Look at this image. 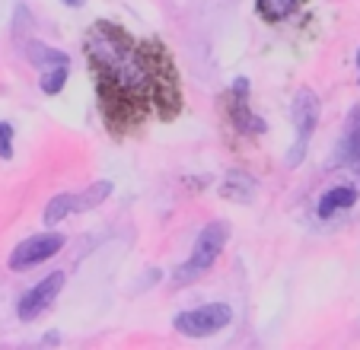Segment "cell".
<instances>
[{
  "instance_id": "6da1fadb",
  "label": "cell",
  "mask_w": 360,
  "mask_h": 350,
  "mask_svg": "<svg viewBox=\"0 0 360 350\" xmlns=\"http://www.w3.org/2000/svg\"><path fill=\"white\" fill-rule=\"evenodd\" d=\"M86 58L96 77V96L105 128L115 137L157 112L172 122L182 112V86L169 51L160 39L134 41L115 22H96L86 35Z\"/></svg>"
},
{
  "instance_id": "7a4b0ae2",
  "label": "cell",
  "mask_w": 360,
  "mask_h": 350,
  "mask_svg": "<svg viewBox=\"0 0 360 350\" xmlns=\"http://www.w3.org/2000/svg\"><path fill=\"white\" fill-rule=\"evenodd\" d=\"M226 239H230V223L226 220L207 223V226L198 233L195 249H191V258L185 264H179L176 283H191V280H198L201 274H207V268H211V264L220 258V252H224Z\"/></svg>"
},
{
  "instance_id": "3957f363",
  "label": "cell",
  "mask_w": 360,
  "mask_h": 350,
  "mask_svg": "<svg viewBox=\"0 0 360 350\" xmlns=\"http://www.w3.org/2000/svg\"><path fill=\"white\" fill-rule=\"evenodd\" d=\"M319 115H322L319 96L309 86H300L297 96H293V128H297V137H293V150L287 153V166L290 169H297L303 162L306 147H309L316 128H319Z\"/></svg>"
},
{
  "instance_id": "277c9868",
  "label": "cell",
  "mask_w": 360,
  "mask_h": 350,
  "mask_svg": "<svg viewBox=\"0 0 360 350\" xmlns=\"http://www.w3.org/2000/svg\"><path fill=\"white\" fill-rule=\"evenodd\" d=\"M230 322H233L230 306L226 303H207V306H198V309L179 312V316L172 318V328L182 331L185 337H207V335L224 331Z\"/></svg>"
},
{
  "instance_id": "5b68a950",
  "label": "cell",
  "mask_w": 360,
  "mask_h": 350,
  "mask_svg": "<svg viewBox=\"0 0 360 350\" xmlns=\"http://www.w3.org/2000/svg\"><path fill=\"white\" fill-rule=\"evenodd\" d=\"M64 233H41V236H29V239H22L20 245H16L13 252H10V271H29V268H35V264H41V261H48V258H55L58 252L64 249Z\"/></svg>"
},
{
  "instance_id": "8992f818",
  "label": "cell",
  "mask_w": 360,
  "mask_h": 350,
  "mask_svg": "<svg viewBox=\"0 0 360 350\" xmlns=\"http://www.w3.org/2000/svg\"><path fill=\"white\" fill-rule=\"evenodd\" d=\"M64 271H55V274H48L45 280H39L32 290H29L26 297L20 299V306H16V316H20V322H35V318L41 316V312L48 309V306L58 299V293L64 290Z\"/></svg>"
},
{
  "instance_id": "52a82bcc",
  "label": "cell",
  "mask_w": 360,
  "mask_h": 350,
  "mask_svg": "<svg viewBox=\"0 0 360 350\" xmlns=\"http://www.w3.org/2000/svg\"><path fill=\"white\" fill-rule=\"evenodd\" d=\"M224 105H226L230 122L236 124V131H243V134H262L265 131V122H262L259 115H252V108H249V80H243V77L233 80V86L224 96Z\"/></svg>"
},
{
  "instance_id": "ba28073f",
  "label": "cell",
  "mask_w": 360,
  "mask_h": 350,
  "mask_svg": "<svg viewBox=\"0 0 360 350\" xmlns=\"http://www.w3.org/2000/svg\"><path fill=\"white\" fill-rule=\"evenodd\" d=\"M360 197V191L354 188V185H335V188H328L326 195L319 197V204H316V214H319V220H332L338 210H347L354 207Z\"/></svg>"
},
{
  "instance_id": "9c48e42d",
  "label": "cell",
  "mask_w": 360,
  "mask_h": 350,
  "mask_svg": "<svg viewBox=\"0 0 360 350\" xmlns=\"http://www.w3.org/2000/svg\"><path fill=\"white\" fill-rule=\"evenodd\" d=\"M112 191H115V185L109 179H99L89 188H83L80 195H70V214H86V210L99 207V204H105L112 197Z\"/></svg>"
},
{
  "instance_id": "30bf717a",
  "label": "cell",
  "mask_w": 360,
  "mask_h": 350,
  "mask_svg": "<svg viewBox=\"0 0 360 350\" xmlns=\"http://www.w3.org/2000/svg\"><path fill=\"white\" fill-rule=\"evenodd\" d=\"M252 191H255V179L243 172H230L220 185V197H226V201H249Z\"/></svg>"
},
{
  "instance_id": "8fae6325",
  "label": "cell",
  "mask_w": 360,
  "mask_h": 350,
  "mask_svg": "<svg viewBox=\"0 0 360 350\" xmlns=\"http://www.w3.org/2000/svg\"><path fill=\"white\" fill-rule=\"evenodd\" d=\"M303 0H255V10L265 22H281L287 16H293L300 10Z\"/></svg>"
},
{
  "instance_id": "7c38bea8",
  "label": "cell",
  "mask_w": 360,
  "mask_h": 350,
  "mask_svg": "<svg viewBox=\"0 0 360 350\" xmlns=\"http://www.w3.org/2000/svg\"><path fill=\"white\" fill-rule=\"evenodd\" d=\"M26 54H29V61L35 64V67H55V64H70V58L64 51H58V48H48V45H41V41H29V48H26Z\"/></svg>"
},
{
  "instance_id": "4fadbf2b",
  "label": "cell",
  "mask_w": 360,
  "mask_h": 350,
  "mask_svg": "<svg viewBox=\"0 0 360 350\" xmlns=\"http://www.w3.org/2000/svg\"><path fill=\"white\" fill-rule=\"evenodd\" d=\"M68 67L70 64H55V67H45L39 77V89L45 96H58L64 89V83H68Z\"/></svg>"
},
{
  "instance_id": "5bb4252c",
  "label": "cell",
  "mask_w": 360,
  "mask_h": 350,
  "mask_svg": "<svg viewBox=\"0 0 360 350\" xmlns=\"http://www.w3.org/2000/svg\"><path fill=\"white\" fill-rule=\"evenodd\" d=\"M64 216H70V195H55L45 207V226L55 229V223H61Z\"/></svg>"
},
{
  "instance_id": "9a60e30c",
  "label": "cell",
  "mask_w": 360,
  "mask_h": 350,
  "mask_svg": "<svg viewBox=\"0 0 360 350\" xmlns=\"http://www.w3.org/2000/svg\"><path fill=\"white\" fill-rule=\"evenodd\" d=\"M13 156V124L0 122V160H10Z\"/></svg>"
},
{
  "instance_id": "2e32d148",
  "label": "cell",
  "mask_w": 360,
  "mask_h": 350,
  "mask_svg": "<svg viewBox=\"0 0 360 350\" xmlns=\"http://www.w3.org/2000/svg\"><path fill=\"white\" fill-rule=\"evenodd\" d=\"M351 124H354V128H357V131H360V108H357V112H354V115H351Z\"/></svg>"
},
{
  "instance_id": "e0dca14e",
  "label": "cell",
  "mask_w": 360,
  "mask_h": 350,
  "mask_svg": "<svg viewBox=\"0 0 360 350\" xmlns=\"http://www.w3.org/2000/svg\"><path fill=\"white\" fill-rule=\"evenodd\" d=\"M64 4H68V7H83L86 0H64Z\"/></svg>"
},
{
  "instance_id": "ac0fdd59",
  "label": "cell",
  "mask_w": 360,
  "mask_h": 350,
  "mask_svg": "<svg viewBox=\"0 0 360 350\" xmlns=\"http://www.w3.org/2000/svg\"><path fill=\"white\" fill-rule=\"evenodd\" d=\"M357 67H360V51H357Z\"/></svg>"
}]
</instances>
